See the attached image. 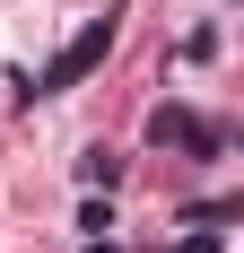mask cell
<instances>
[{
	"instance_id": "1",
	"label": "cell",
	"mask_w": 244,
	"mask_h": 253,
	"mask_svg": "<svg viewBox=\"0 0 244 253\" xmlns=\"http://www.w3.org/2000/svg\"><path fill=\"white\" fill-rule=\"evenodd\" d=\"M105 52H114V18H87L70 44L44 61V79H26V96H61V87H79L87 70H105Z\"/></svg>"
},
{
	"instance_id": "2",
	"label": "cell",
	"mask_w": 244,
	"mask_h": 253,
	"mask_svg": "<svg viewBox=\"0 0 244 253\" xmlns=\"http://www.w3.org/2000/svg\"><path fill=\"white\" fill-rule=\"evenodd\" d=\"M148 140H157V149H218V131L201 123V114H183V105H157V114H148Z\"/></svg>"
},
{
	"instance_id": "3",
	"label": "cell",
	"mask_w": 244,
	"mask_h": 253,
	"mask_svg": "<svg viewBox=\"0 0 244 253\" xmlns=\"http://www.w3.org/2000/svg\"><path fill=\"white\" fill-rule=\"evenodd\" d=\"M87 253H114V245H87Z\"/></svg>"
}]
</instances>
